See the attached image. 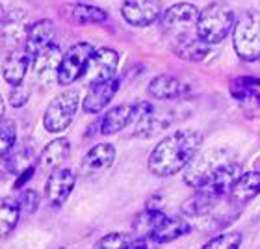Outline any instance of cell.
Returning a JSON list of instances; mask_svg holds the SVG:
<instances>
[{
    "mask_svg": "<svg viewBox=\"0 0 260 249\" xmlns=\"http://www.w3.org/2000/svg\"><path fill=\"white\" fill-rule=\"evenodd\" d=\"M203 145V134L197 129H180L171 132L149 154L147 168L154 177H173L195 160Z\"/></svg>",
    "mask_w": 260,
    "mask_h": 249,
    "instance_id": "cell-1",
    "label": "cell"
},
{
    "mask_svg": "<svg viewBox=\"0 0 260 249\" xmlns=\"http://www.w3.org/2000/svg\"><path fill=\"white\" fill-rule=\"evenodd\" d=\"M234 13L227 4L212 2L201 10L195 32L208 45H216L227 38L229 32L234 28Z\"/></svg>",
    "mask_w": 260,
    "mask_h": 249,
    "instance_id": "cell-2",
    "label": "cell"
},
{
    "mask_svg": "<svg viewBox=\"0 0 260 249\" xmlns=\"http://www.w3.org/2000/svg\"><path fill=\"white\" fill-rule=\"evenodd\" d=\"M233 43L240 60H260V11L245 10L240 13L233 28Z\"/></svg>",
    "mask_w": 260,
    "mask_h": 249,
    "instance_id": "cell-3",
    "label": "cell"
},
{
    "mask_svg": "<svg viewBox=\"0 0 260 249\" xmlns=\"http://www.w3.org/2000/svg\"><path fill=\"white\" fill-rule=\"evenodd\" d=\"M80 104V95L76 89H65L60 95H56L50 104L45 110L43 115V127L50 134H60L63 132L76 115Z\"/></svg>",
    "mask_w": 260,
    "mask_h": 249,
    "instance_id": "cell-4",
    "label": "cell"
},
{
    "mask_svg": "<svg viewBox=\"0 0 260 249\" xmlns=\"http://www.w3.org/2000/svg\"><path fill=\"white\" fill-rule=\"evenodd\" d=\"M152 110L151 103L145 101H138L132 104H121L115 108L108 110L101 121V134L112 136L119 130L126 129L128 124H136L140 119H143L149 112Z\"/></svg>",
    "mask_w": 260,
    "mask_h": 249,
    "instance_id": "cell-5",
    "label": "cell"
},
{
    "mask_svg": "<svg viewBox=\"0 0 260 249\" xmlns=\"http://www.w3.org/2000/svg\"><path fill=\"white\" fill-rule=\"evenodd\" d=\"M201 11L190 2H179V4L169 6L160 17V26L164 32L175 34V38L191 34L193 28L197 30V21H199Z\"/></svg>",
    "mask_w": 260,
    "mask_h": 249,
    "instance_id": "cell-6",
    "label": "cell"
},
{
    "mask_svg": "<svg viewBox=\"0 0 260 249\" xmlns=\"http://www.w3.org/2000/svg\"><path fill=\"white\" fill-rule=\"evenodd\" d=\"M117 67H119V52L117 50L108 49V47L97 49L93 52L84 75H82V80L89 87L103 84V82H110L115 78Z\"/></svg>",
    "mask_w": 260,
    "mask_h": 249,
    "instance_id": "cell-7",
    "label": "cell"
},
{
    "mask_svg": "<svg viewBox=\"0 0 260 249\" xmlns=\"http://www.w3.org/2000/svg\"><path fill=\"white\" fill-rule=\"evenodd\" d=\"M93 52H95V47L91 43H87V41H80V43L73 45L63 54L58 84L60 86H71L75 80L82 78L87 64L91 60Z\"/></svg>",
    "mask_w": 260,
    "mask_h": 249,
    "instance_id": "cell-8",
    "label": "cell"
},
{
    "mask_svg": "<svg viewBox=\"0 0 260 249\" xmlns=\"http://www.w3.org/2000/svg\"><path fill=\"white\" fill-rule=\"evenodd\" d=\"M162 0H125L121 15L130 26H149L162 17Z\"/></svg>",
    "mask_w": 260,
    "mask_h": 249,
    "instance_id": "cell-9",
    "label": "cell"
},
{
    "mask_svg": "<svg viewBox=\"0 0 260 249\" xmlns=\"http://www.w3.org/2000/svg\"><path fill=\"white\" fill-rule=\"evenodd\" d=\"M61 61H63V54H61V49L56 43L49 49H45L43 52H39L38 56H34V73H36L38 82L41 86L49 87L52 84H58Z\"/></svg>",
    "mask_w": 260,
    "mask_h": 249,
    "instance_id": "cell-10",
    "label": "cell"
},
{
    "mask_svg": "<svg viewBox=\"0 0 260 249\" xmlns=\"http://www.w3.org/2000/svg\"><path fill=\"white\" fill-rule=\"evenodd\" d=\"M76 184V175L67 168L54 169L45 184V199L52 208H60L69 199L71 192Z\"/></svg>",
    "mask_w": 260,
    "mask_h": 249,
    "instance_id": "cell-11",
    "label": "cell"
},
{
    "mask_svg": "<svg viewBox=\"0 0 260 249\" xmlns=\"http://www.w3.org/2000/svg\"><path fill=\"white\" fill-rule=\"evenodd\" d=\"M223 162H225L223 152H210V154H205V157L197 158V160H193V162L190 164V168L186 169L184 182L195 190L205 188V186L208 184L210 177L214 175V171H216Z\"/></svg>",
    "mask_w": 260,
    "mask_h": 249,
    "instance_id": "cell-12",
    "label": "cell"
},
{
    "mask_svg": "<svg viewBox=\"0 0 260 249\" xmlns=\"http://www.w3.org/2000/svg\"><path fill=\"white\" fill-rule=\"evenodd\" d=\"M54 38H56L54 22L49 21V19L36 21L34 24L28 26L26 39H24V50L34 58L39 52H43L45 49L52 47L54 45Z\"/></svg>",
    "mask_w": 260,
    "mask_h": 249,
    "instance_id": "cell-13",
    "label": "cell"
},
{
    "mask_svg": "<svg viewBox=\"0 0 260 249\" xmlns=\"http://www.w3.org/2000/svg\"><path fill=\"white\" fill-rule=\"evenodd\" d=\"M242 166L234 160H225V162L219 166V168L214 171V175L210 177L208 184L205 188H208L210 192H214L219 197H225V195L231 194V190L234 188V184L238 182V179L242 177Z\"/></svg>",
    "mask_w": 260,
    "mask_h": 249,
    "instance_id": "cell-14",
    "label": "cell"
},
{
    "mask_svg": "<svg viewBox=\"0 0 260 249\" xmlns=\"http://www.w3.org/2000/svg\"><path fill=\"white\" fill-rule=\"evenodd\" d=\"M121 80L119 78H114L110 82H103V84H97V86H91L89 91H87L84 103H82V108L86 114H99L103 112L106 106L110 104V101L115 97V93L119 91Z\"/></svg>",
    "mask_w": 260,
    "mask_h": 249,
    "instance_id": "cell-15",
    "label": "cell"
},
{
    "mask_svg": "<svg viewBox=\"0 0 260 249\" xmlns=\"http://www.w3.org/2000/svg\"><path fill=\"white\" fill-rule=\"evenodd\" d=\"M30 65H32V56L28 54L26 50L13 49L10 52H6L4 60H2V75H4V80L10 86L22 84L28 69H30Z\"/></svg>",
    "mask_w": 260,
    "mask_h": 249,
    "instance_id": "cell-16",
    "label": "cell"
},
{
    "mask_svg": "<svg viewBox=\"0 0 260 249\" xmlns=\"http://www.w3.org/2000/svg\"><path fill=\"white\" fill-rule=\"evenodd\" d=\"M173 52L184 61H201L210 52V45L203 41L197 32L173 38Z\"/></svg>",
    "mask_w": 260,
    "mask_h": 249,
    "instance_id": "cell-17",
    "label": "cell"
},
{
    "mask_svg": "<svg viewBox=\"0 0 260 249\" xmlns=\"http://www.w3.org/2000/svg\"><path fill=\"white\" fill-rule=\"evenodd\" d=\"M147 91L152 99H158V101H173V99L186 95L188 86L171 75H158L149 82Z\"/></svg>",
    "mask_w": 260,
    "mask_h": 249,
    "instance_id": "cell-18",
    "label": "cell"
},
{
    "mask_svg": "<svg viewBox=\"0 0 260 249\" xmlns=\"http://www.w3.org/2000/svg\"><path fill=\"white\" fill-rule=\"evenodd\" d=\"M219 201H221L219 195H216L208 188H201V190H195L193 195H190L182 203L180 210L188 217H203L206 214H210Z\"/></svg>",
    "mask_w": 260,
    "mask_h": 249,
    "instance_id": "cell-19",
    "label": "cell"
},
{
    "mask_svg": "<svg viewBox=\"0 0 260 249\" xmlns=\"http://www.w3.org/2000/svg\"><path fill=\"white\" fill-rule=\"evenodd\" d=\"M173 121V114L169 110H162V108H154L149 112V114L140 119L134 124V132L132 134L136 138H151V136L158 134L160 130L168 129L169 124Z\"/></svg>",
    "mask_w": 260,
    "mask_h": 249,
    "instance_id": "cell-20",
    "label": "cell"
},
{
    "mask_svg": "<svg viewBox=\"0 0 260 249\" xmlns=\"http://www.w3.org/2000/svg\"><path fill=\"white\" fill-rule=\"evenodd\" d=\"M61 15L76 24H101L108 19V13L103 8L89 4H65L61 6Z\"/></svg>",
    "mask_w": 260,
    "mask_h": 249,
    "instance_id": "cell-21",
    "label": "cell"
},
{
    "mask_svg": "<svg viewBox=\"0 0 260 249\" xmlns=\"http://www.w3.org/2000/svg\"><path fill=\"white\" fill-rule=\"evenodd\" d=\"M191 231V225L186 222L184 217H179V216H171V217H166L156 229H154V233L151 234V238L156 242L158 245L160 244H169V242H173V240H179L182 236Z\"/></svg>",
    "mask_w": 260,
    "mask_h": 249,
    "instance_id": "cell-22",
    "label": "cell"
},
{
    "mask_svg": "<svg viewBox=\"0 0 260 249\" xmlns=\"http://www.w3.org/2000/svg\"><path fill=\"white\" fill-rule=\"evenodd\" d=\"M69 152H71V141L63 136L60 138H56L49 143V145L45 147L41 154H39V166L43 169H58L61 164L69 158Z\"/></svg>",
    "mask_w": 260,
    "mask_h": 249,
    "instance_id": "cell-23",
    "label": "cell"
},
{
    "mask_svg": "<svg viewBox=\"0 0 260 249\" xmlns=\"http://www.w3.org/2000/svg\"><path fill=\"white\" fill-rule=\"evenodd\" d=\"M260 194V173L258 171H247L238 179V182L231 190V201L234 205H245L251 199H255Z\"/></svg>",
    "mask_w": 260,
    "mask_h": 249,
    "instance_id": "cell-24",
    "label": "cell"
},
{
    "mask_svg": "<svg viewBox=\"0 0 260 249\" xmlns=\"http://www.w3.org/2000/svg\"><path fill=\"white\" fill-rule=\"evenodd\" d=\"M233 97L238 103L240 110L244 112L247 119H260V93L255 87H249L245 84H240L238 87L233 86Z\"/></svg>",
    "mask_w": 260,
    "mask_h": 249,
    "instance_id": "cell-25",
    "label": "cell"
},
{
    "mask_svg": "<svg viewBox=\"0 0 260 249\" xmlns=\"http://www.w3.org/2000/svg\"><path fill=\"white\" fill-rule=\"evenodd\" d=\"M164 210H156V208H147L140 212L136 220L132 222V231H134L136 238H151V234L154 233V229L166 220Z\"/></svg>",
    "mask_w": 260,
    "mask_h": 249,
    "instance_id": "cell-26",
    "label": "cell"
},
{
    "mask_svg": "<svg viewBox=\"0 0 260 249\" xmlns=\"http://www.w3.org/2000/svg\"><path fill=\"white\" fill-rule=\"evenodd\" d=\"M24 11L22 10H13L11 11V15L4 17V28H2V32H4V41L10 45H15L17 43H24V39H26V32H28V26L24 28Z\"/></svg>",
    "mask_w": 260,
    "mask_h": 249,
    "instance_id": "cell-27",
    "label": "cell"
},
{
    "mask_svg": "<svg viewBox=\"0 0 260 249\" xmlns=\"http://www.w3.org/2000/svg\"><path fill=\"white\" fill-rule=\"evenodd\" d=\"M115 160V149L112 143H99L91 147L84 157V166L91 169H106Z\"/></svg>",
    "mask_w": 260,
    "mask_h": 249,
    "instance_id": "cell-28",
    "label": "cell"
},
{
    "mask_svg": "<svg viewBox=\"0 0 260 249\" xmlns=\"http://www.w3.org/2000/svg\"><path fill=\"white\" fill-rule=\"evenodd\" d=\"M21 205L19 201L11 199V197H4L0 203V233L2 236H10V233L17 227L19 223V216H21Z\"/></svg>",
    "mask_w": 260,
    "mask_h": 249,
    "instance_id": "cell-29",
    "label": "cell"
},
{
    "mask_svg": "<svg viewBox=\"0 0 260 249\" xmlns=\"http://www.w3.org/2000/svg\"><path fill=\"white\" fill-rule=\"evenodd\" d=\"M240 245H242V233L233 231V233H223L219 236H214L201 249H240Z\"/></svg>",
    "mask_w": 260,
    "mask_h": 249,
    "instance_id": "cell-30",
    "label": "cell"
},
{
    "mask_svg": "<svg viewBox=\"0 0 260 249\" xmlns=\"http://www.w3.org/2000/svg\"><path fill=\"white\" fill-rule=\"evenodd\" d=\"M17 141V127L13 121L10 119H2L0 123V154L2 157H8L10 151L13 149Z\"/></svg>",
    "mask_w": 260,
    "mask_h": 249,
    "instance_id": "cell-31",
    "label": "cell"
},
{
    "mask_svg": "<svg viewBox=\"0 0 260 249\" xmlns=\"http://www.w3.org/2000/svg\"><path fill=\"white\" fill-rule=\"evenodd\" d=\"M136 236H130L126 233H110L99 240L95 249H128Z\"/></svg>",
    "mask_w": 260,
    "mask_h": 249,
    "instance_id": "cell-32",
    "label": "cell"
},
{
    "mask_svg": "<svg viewBox=\"0 0 260 249\" xmlns=\"http://www.w3.org/2000/svg\"><path fill=\"white\" fill-rule=\"evenodd\" d=\"M19 205H21V208L26 214H34L39 206V194L36 190H24L21 199H19Z\"/></svg>",
    "mask_w": 260,
    "mask_h": 249,
    "instance_id": "cell-33",
    "label": "cell"
},
{
    "mask_svg": "<svg viewBox=\"0 0 260 249\" xmlns=\"http://www.w3.org/2000/svg\"><path fill=\"white\" fill-rule=\"evenodd\" d=\"M28 99H30V89L26 86H11V91H10V103L13 108H21L24 104L28 103Z\"/></svg>",
    "mask_w": 260,
    "mask_h": 249,
    "instance_id": "cell-34",
    "label": "cell"
},
{
    "mask_svg": "<svg viewBox=\"0 0 260 249\" xmlns=\"http://www.w3.org/2000/svg\"><path fill=\"white\" fill-rule=\"evenodd\" d=\"M128 249H158V244L152 238H136Z\"/></svg>",
    "mask_w": 260,
    "mask_h": 249,
    "instance_id": "cell-35",
    "label": "cell"
},
{
    "mask_svg": "<svg viewBox=\"0 0 260 249\" xmlns=\"http://www.w3.org/2000/svg\"><path fill=\"white\" fill-rule=\"evenodd\" d=\"M32 175H34V166H28V168H24L21 171V175H19V179L15 180V188H22L24 186V182H28V180L32 179Z\"/></svg>",
    "mask_w": 260,
    "mask_h": 249,
    "instance_id": "cell-36",
    "label": "cell"
},
{
    "mask_svg": "<svg viewBox=\"0 0 260 249\" xmlns=\"http://www.w3.org/2000/svg\"><path fill=\"white\" fill-rule=\"evenodd\" d=\"M58 249H65V247H58Z\"/></svg>",
    "mask_w": 260,
    "mask_h": 249,
    "instance_id": "cell-37",
    "label": "cell"
},
{
    "mask_svg": "<svg viewBox=\"0 0 260 249\" xmlns=\"http://www.w3.org/2000/svg\"><path fill=\"white\" fill-rule=\"evenodd\" d=\"M258 249H260V247H258Z\"/></svg>",
    "mask_w": 260,
    "mask_h": 249,
    "instance_id": "cell-38",
    "label": "cell"
}]
</instances>
